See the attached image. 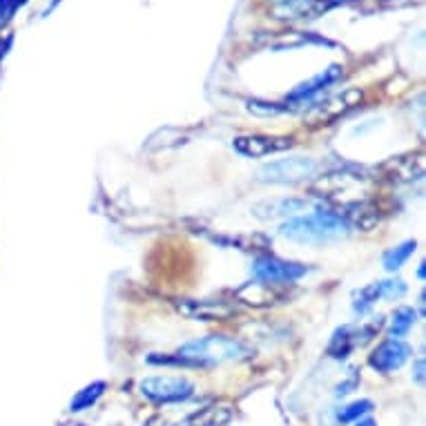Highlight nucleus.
Wrapping results in <instances>:
<instances>
[{
    "mask_svg": "<svg viewBox=\"0 0 426 426\" xmlns=\"http://www.w3.org/2000/svg\"><path fill=\"white\" fill-rule=\"evenodd\" d=\"M350 232V224L346 217L337 214L333 210H315L313 214L293 217L284 221L279 226V234L288 241L306 244V246H317V244H328L344 239Z\"/></svg>",
    "mask_w": 426,
    "mask_h": 426,
    "instance_id": "1",
    "label": "nucleus"
},
{
    "mask_svg": "<svg viewBox=\"0 0 426 426\" xmlns=\"http://www.w3.org/2000/svg\"><path fill=\"white\" fill-rule=\"evenodd\" d=\"M252 355V350L239 342L234 337H226V335H208L201 339H192L179 348L175 364H185V366H219L226 362H241L248 360Z\"/></svg>",
    "mask_w": 426,
    "mask_h": 426,
    "instance_id": "2",
    "label": "nucleus"
},
{
    "mask_svg": "<svg viewBox=\"0 0 426 426\" xmlns=\"http://www.w3.org/2000/svg\"><path fill=\"white\" fill-rule=\"evenodd\" d=\"M317 167L319 163L313 157H288L261 165L257 179L261 183H272V185H295L315 177Z\"/></svg>",
    "mask_w": 426,
    "mask_h": 426,
    "instance_id": "3",
    "label": "nucleus"
},
{
    "mask_svg": "<svg viewBox=\"0 0 426 426\" xmlns=\"http://www.w3.org/2000/svg\"><path fill=\"white\" fill-rule=\"evenodd\" d=\"M139 388L143 398H147L155 404H179L194 395L192 382H187L185 378H170V375H163V378H145L139 384Z\"/></svg>",
    "mask_w": 426,
    "mask_h": 426,
    "instance_id": "4",
    "label": "nucleus"
},
{
    "mask_svg": "<svg viewBox=\"0 0 426 426\" xmlns=\"http://www.w3.org/2000/svg\"><path fill=\"white\" fill-rule=\"evenodd\" d=\"M311 268L306 264L286 261L279 257H259L252 264V277L264 284H293L301 279Z\"/></svg>",
    "mask_w": 426,
    "mask_h": 426,
    "instance_id": "5",
    "label": "nucleus"
},
{
    "mask_svg": "<svg viewBox=\"0 0 426 426\" xmlns=\"http://www.w3.org/2000/svg\"><path fill=\"white\" fill-rule=\"evenodd\" d=\"M408 360H411V346L402 342V339H386L384 344H380L370 353L368 364L378 373L390 375L400 370Z\"/></svg>",
    "mask_w": 426,
    "mask_h": 426,
    "instance_id": "6",
    "label": "nucleus"
},
{
    "mask_svg": "<svg viewBox=\"0 0 426 426\" xmlns=\"http://www.w3.org/2000/svg\"><path fill=\"white\" fill-rule=\"evenodd\" d=\"M179 311L197 321H224L234 315V308L224 301H210V299H187L179 303Z\"/></svg>",
    "mask_w": 426,
    "mask_h": 426,
    "instance_id": "7",
    "label": "nucleus"
},
{
    "mask_svg": "<svg viewBox=\"0 0 426 426\" xmlns=\"http://www.w3.org/2000/svg\"><path fill=\"white\" fill-rule=\"evenodd\" d=\"M293 147L291 139H270V136H237L234 150L248 159H259L268 157L272 152H281Z\"/></svg>",
    "mask_w": 426,
    "mask_h": 426,
    "instance_id": "8",
    "label": "nucleus"
},
{
    "mask_svg": "<svg viewBox=\"0 0 426 426\" xmlns=\"http://www.w3.org/2000/svg\"><path fill=\"white\" fill-rule=\"evenodd\" d=\"M308 201L306 199H272V201H261L252 208V212L259 219H277V217H295L297 212H303Z\"/></svg>",
    "mask_w": 426,
    "mask_h": 426,
    "instance_id": "9",
    "label": "nucleus"
},
{
    "mask_svg": "<svg viewBox=\"0 0 426 426\" xmlns=\"http://www.w3.org/2000/svg\"><path fill=\"white\" fill-rule=\"evenodd\" d=\"M357 344H360V331H355L353 326H342L335 331V335L331 339L328 355L335 357V360H344Z\"/></svg>",
    "mask_w": 426,
    "mask_h": 426,
    "instance_id": "10",
    "label": "nucleus"
},
{
    "mask_svg": "<svg viewBox=\"0 0 426 426\" xmlns=\"http://www.w3.org/2000/svg\"><path fill=\"white\" fill-rule=\"evenodd\" d=\"M105 388H108L105 382H94V384H90V386L80 388L78 393L72 398V402H70V411H72V413L88 411V408H92V406L100 400V395L105 393Z\"/></svg>",
    "mask_w": 426,
    "mask_h": 426,
    "instance_id": "11",
    "label": "nucleus"
},
{
    "mask_svg": "<svg viewBox=\"0 0 426 426\" xmlns=\"http://www.w3.org/2000/svg\"><path fill=\"white\" fill-rule=\"evenodd\" d=\"M415 317H417V313L413 308H408V306H402V308H398L393 313V319H390V328H388L390 339H402L408 331L413 328Z\"/></svg>",
    "mask_w": 426,
    "mask_h": 426,
    "instance_id": "12",
    "label": "nucleus"
},
{
    "mask_svg": "<svg viewBox=\"0 0 426 426\" xmlns=\"http://www.w3.org/2000/svg\"><path fill=\"white\" fill-rule=\"evenodd\" d=\"M415 248H417V244L413 241V239H408V241H404V244H400V246H395V248H390L386 254H384V268L388 270V272H395V270H400L406 261H408V257L415 252Z\"/></svg>",
    "mask_w": 426,
    "mask_h": 426,
    "instance_id": "13",
    "label": "nucleus"
},
{
    "mask_svg": "<svg viewBox=\"0 0 426 426\" xmlns=\"http://www.w3.org/2000/svg\"><path fill=\"white\" fill-rule=\"evenodd\" d=\"M380 297H382V286H380V281L368 284V286L362 288V291H357V293L353 295V308H355L357 313H366L368 308H373L375 301H378Z\"/></svg>",
    "mask_w": 426,
    "mask_h": 426,
    "instance_id": "14",
    "label": "nucleus"
},
{
    "mask_svg": "<svg viewBox=\"0 0 426 426\" xmlns=\"http://www.w3.org/2000/svg\"><path fill=\"white\" fill-rule=\"evenodd\" d=\"M373 411V402L370 400H357L348 406H344L342 411L337 413V420L342 424H350V422H357L360 417L368 415Z\"/></svg>",
    "mask_w": 426,
    "mask_h": 426,
    "instance_id": "15",
    "label": "nucleus"
},
{
    "mask_svg": "<svg viewBox=\"0 0 426 426\" xmlns=\"http://www.w3.org/2000/svg\"><path fill=\"white\" fill-rule=\"evenodd\" d=\"M335 78V72H331V74H326V76H319V78H315V80H311V83H306V85H301V88L293 94V98H303V96H311V94H315L317 90H321L323 85H328L331 80Z\"/></svg>",
    "mask_w": 426,
    "mask_h": 426,
    "instance_id": "16",
    "label": "nucleus"
},
{
    "mask_svg": "<svg viewBox=\"0 0 426 426\" xmlns=\"http://www.w3.org/2000/svg\"><path fill=\"white\" fill-rule=\"evenodd\" d=\"M382 286V297L384 299H400L406 293V284L402 279H388V281H380Z\"/></svg>",
    "mask_w": 426,
    "mask_h": 426,
    "instance_id": "17",
    "label": "nucleus"
},
{
    "mask_svg": "<svg viewBox=\"0 0 426 426\" xmlns=\"http://www.w3.org/2000/svg\"><path fill=\"white\" fill-rule=\"evenodd\" d=\"M415 380H417L420 384L424 382V360H420L417 366H415Z\"/></svg>",
    "mask_w": 426,
    "mask_h": 426,
    "instance_id": "18",
    "label": "nucleus"
},
{
    "mask_svg": "<svg viewBox=\"0 0 426 426\" xmlns=\"http://www.w3.org/2000/svg\"><path fill=\"white\" fill-rule=\"evenodd\" d=\"M353 426H378V422L370 417H360L357 422H353Z\"/></svg>",
    "mask_w": 426,
    "mask_h": 426,
    "instance_id": "19",
    "label": "nucleus"
}]
</instances>
